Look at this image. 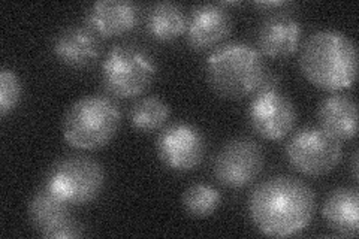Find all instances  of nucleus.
Segmentation results:
<instances>
[{
  "label": "nucleus",
  "instance_id": "9",
  "mask_svg": "<svg viewBox=\"0 0 359 239\" xmlns=\"http://www.w3.org/2000/svg\"><path fill=\"white\" fill-rule=\"evenodd\" d=\"M247 109L250 128L266 141H282L294 129L297 109L280 90L256 92Z\"/></svg>",
  "mask_w": 359,
  "mask_h": 239
},
{
  "label": "nucleus",
  "instance_id": "23",
  "mask_svg": "<svg viewBox=\"0 0 359 239\" xmlns=\"http://www.w3.org/2000/svg\"><path fill=\"white\" fill-rule=\"evenodd\" d=\"M289 5L287 2H283V0H274V2H256L253 4L255 8L261 9V11H269V9H277V8H283Z\"/></svg>",
  "mask_w": 359,
  "mask_h": 239
},
{
  "label": "nucleus",
  "instance_id": "22",
  "mask_svg": "<svg viewBox=\"0 0 359 239\" xmlns=\"http://www.w3.org/2000/svg\"><path fill=\"white\" fill-rule=\"evenodd\" d=\"M84 235H86V226L81 221H78L76 219L67 217L60 224L53 227V229L48 231L42 238L65 239V238H80Z\"/></svg>",
  "mask_w": 359,
  "mask_h": 239
},
{
  "label": "nucleus",
  "instance_id": "17",
  "mask_svg": "<svg viewBox=\"0 0 359 239\" xmlns=\"http://www.w3.org/2000/svg\"><path fill=\"white\" fill-rule=\"evenodd\" d=\"M69 208L71 205H67L47 186L42 184V187L36 190L29 202L30 224L41 236H43L53 227L71 217Z\"/></svg>",
  "mask_w": 359,
  "mask_h": 239
},
{
  "label": "nucleus",
  "instance_id": "2",
  "mask_svg": "<svg viewBox=\"0 0 359 239\" xmlns=\"http://www.w3.org/2000/svg\"><path fill=\"white\" fill-rule=\"evenodd\" d=\"M299 67L307 81L320 90L351 88L358 74L356 45L341 32L319 30L302 45Z\"/></svg>",
  "mask_w": 359,
  "mask_h": 239
},
{
  "label": "nucleus",
  "instance_id": "15",
  "mask_svg": "<svg viewBox=\"0 0 359 239\" xmlns=\"http://www.w3.org/2000/svg\"><path fill=\"white\" fill-rule=\"evenodd\" d=\"M319 128L339 141H349L356 136L358 109L355 100L346 95L327 96L318 109Z\"/></svg>",
  "mask_w": 359,
  "mask_h": 239
},
{
  "label": "nucleus",
  "instance_id": "4",
  "mask_svg": "<svg viewBox=\"0 0 359 239\" xmlns=\"http://www.w3.org/2000/svg\"><path fill=\"white\" fill-rule=\"evenodd\" d=\"M120 120L116 102L100 95L84 96L67 108L62 121L63 138L76 150L95 151L114 138Z\"/></svg>",
  "mask_w": 359,
  "mask_h": 239
},
{
  "label": "nucleus",
  "instance_id": "5",
  "mask_svg": "<svg viewBox=\"0 0 359 239\" xmlns=\"http://www.w3.org/2000/svg\"><path fill=\"white\" fill-rule=\"evenodd\" d=\"M157 66L150 53L138 45L121 43L112 47L102 63V84L117 99H133L147 90Z\"/></svg>",
  "mask_w": 359,
  "mask_h": 239
},
{
  "label": "nucleus",
  "instance_id": "11",
  "mask_svg": "<svg viewBox=\"0 0 359 239\" xmlns=\"http://www.w3.org/2000/svg\"><path fill=\"white\" fill-rule=\"evenodd\" d=\"M232 29V17L220 4H199L190 9L186 39L190 48L205 51L219 45Z\"/></svg>",
  "mask_w": 359,
  "mask_h": 239
},
{
  "label": "nucleus",
  "instance_id": "10",
  "mask_svg": "<svg viewBox=\"0 0 359 239\" xmlns=\"http://www.w3.org/2000/svg\"><path fill=\"white\" fill-rule=\"evenodd\" d=\"M156 153L168 169L189 172L196 169L204 158L205 138L192 124L175 123L157 136Z\"/></svg>",
  "mask_w": 359,
  "mask_h": 239
},
{
  "label": "nucleus",
  "instance_id": "14",
  "mask_svg": "<svg viewBox=\"0 0 359 239\" xmlns=\"http://www.w3.org/2000/svg\"><path fill=\"white\" fill-rule=\"evenodd\" d=\"M53 53L65 66L83 69L97 60L100 55V41L96 33L87 26H72L55 36Z\"/></svg>",
  "mask_w": 359,
  "mask_h": 239
},
{
  "label": "nucleus",
  "instance_id": "24",
  "mask_svg": "<svg viewBox=\"0 0 359 239\" xmlns=\"http://www.w3.org/2000/svg\"><path fill=\"white\" fill-rule=\"evenodd\" d=\"M352 174L353 179L358 181V151H355L352 156Z\"/></svg>",
  "mask_w": 359,
  "mask_h": 239
},
{
  "label": "nucleus",
  "instance_id": "16",
  "mask_svg": "<svg viewBox=\"0 0 359 239\" xmlns=\"http://www.w3.org/2000/svg\"><path fill=\"white\" fill-rule=\"evenodd\" d=\"M323 220L343 236L359 233V193L358 189L339 187L332 190L322 208Z\"/></svg>",
  "mask_w": 359,
  "mask_h": 239
},
{
  "label": "nucleus",
  "instance_id": "21",
  "mask_svg": "<svg viewBox=\"0 0 359 239\" xmlns=\"http://www.w3.org/2000/svg\"><path fill=\"white\" fill-rule=\"evenodd\" d=\"M21 97V83L17 74L11 69L0 72V116L6 117L18 105Z\"/></svg>",
  "mask_w": 359,
  "mask_h": 239
},
{
  "label": "nucleus",
  "instance_id": "12",
  "mask_svg": "<svg viewBox=\"0 0 359 239\" xmlns=\"http://www.w3.org/2000/svg\"><path fill=\"white\" fill-rule=\"evenodd\" d=\"M84 20L97 36L114 38L137 27L141 13L138 5L129 0H99L88 8Z\"/></svg>",
  "mask_w": 359,
  "mask_h": 239
},
{
  "label": "nucleus",
  "instance_id": "1",
  "mask_svg": "<svg viewBox=\"0 0 359 239\" xmlns=\"http://www.w3.org/2000/svg\"><path fill=\"white\" fill-rule=\"evenodd\" d=\"M247 211L261 233L273 238L295 236L311 223L316 195L295 177H269L250 191Z\"/></svg>",
  "mask_w": 359,
  "mask_h": 239
},
{
  "label": "nucleus",
  "instance_id": "3",
  "mask_svg": "<svg viewBox=\"0 0 359 239\" xmlns=\"http://www.w3.org/2000/svg\"><path fill=\"white\" fill-rule=\"evenodd\" d=\"M266 72L264 55L245 42H228L205 62V76L212 92L223 99H243L259 88Z\"/></svg>",
  "mask_w": 359,
  "mask_h": 239
},
{
  "label": "nucleus",
  "instance_id": "18",
  "mask_svg": "<svg viewBox=\"0 0 359 239\" xmlns=\"http://www.w3.org/2000/svg\"><path fill=\"white\" fill-rule=\"evenodd\" d=\"M187 17L183 8L171 4L161 2L149 8L145 15V29L149 35L159 42H171L186 33Z\"/></svg>",
  "mask_w": 359,
  "mask_h": 239
},
{
  "label": "nucleus",
  "instance_id": "6",
  "mask_svg": "<svg viewBox=\"0 0 359 239\" xmlns=\"http://www.w3.org/2000/svg\"><path fill=\"white\" fill-rule=\"evenodd\" d=\"M43 184L71 207H81L102 193L105 170L92 157L69 156L50 168Z\"/></svg>",
  "mask_w": 359,
  "mask_h": 239
},
{
  "label": "nucleus",
  "instance_id": "7",
  "mask_svg": "<svg viewBox=\"0 0 359 239\" xmlns=\"http://www.w3.org/2000/svg\"><path fill=\"white\" fill-rule=\"evenodd\" d=\"M290 166L307 177L327 175L340 165L343 145L320 128H302L286 145Z\"/></svg>",
  "mask_w": 359,
  "mask_h": 239
},
{
  "label": "nucleus",
  "instance_id": "19",
  "mask_svg": "<svg viewBox=\"0 0 359 239\" xmlns=\"http://www.w3.org/2000/svg\"><path fill=\"white\" fill-rule=\"evenodd\" d=\"M170 116L171 109L166 102L157 96H147L135 102L129 112V120L133 129L150 133L159 130Z\"/></svg>",
  "mask_w": 359,
  "mask_h": 239
},
{
  "label": "nucleus",
  "instance_id": "8",
  "mask_svg": "<svg viewBox=\"0 0 359 239\" xmlns=\"http://www.w3.org/2000/svg\"><path fill=\"white\" fill-rule=\"evenodd\" d=\"M265 156L261 145L249 138H235L224 144L212 163V174L228 189H244L261 175Z\"/></svg>",
  "mask_w": 359,
  "mask_h": 239
},
{
  "label": "nucleus",
  "instance_id": "20",
  "mask_svg": "<svg viewBox=\"0 0 359 239\" xmlns=\"http://www.w3.org/2000/svg\"><path fill=\"white\" fill-rule=\"evenodd\" d=\"M183 207L194 219H207L215 214L220 207V191L205 183L189 186L183 193Z\"/></svg>",
  "mask_w": 359,
  "mask_h": 239
},
{
  "label": "nucleus",
  "instance_id": "13",
  "mask_svg": "<svg viewBox=\"0 0 359 239\" xmlns=\"http://www.w3.org/2000/svg\"><path fill=\"white\" fill-rule=\"evenodd\" d=\"M301 35L302 27L297 18L287 14L269 15L257 29V51L269 59H286L298 51Z\"/></svg>",
  "mask_w": 359,
  "mask_h": 239
}]
</instances>
